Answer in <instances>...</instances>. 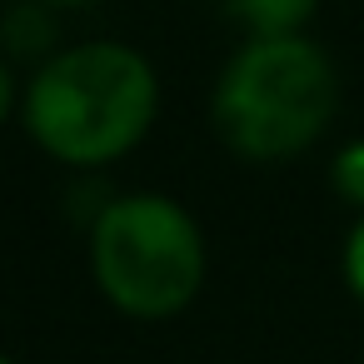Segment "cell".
I'll return each mask as SVG.
<instances>
[{
    "label": "cell",
    "mask_w": 364,
    "mask_h": 364,
    "mask_svg": "<svg viewBox=\"0 0 364 364\" xmlns=\"http://www.w3.org/2000/svg\"><path fill=\"white\" fill-rule=\"evenodd\" d=\"M85 255L100 299L145 324L185 314L200 299L210 269L200 220L190 205L160 190L110 195L85 230Z\"/></svg>",
    "instance_id": "3957f363"
},
{
    "label": "cell",
    "mask_w": 364,
    "mask_h": 364,
    "mask_svg": "<svg viewBox=\"0 0 364 364\" xmlns=\"http://www.w3.org/2000/svg\"><path fill=\"white\" fill-rule=\"evenodd\" d=\"M21 95H26V80L21 70L0 55V130H6L11 120H21Z\"/></svg>",
    "instance_id": "ba28073f"
},
{
    "label": "cell",
    "mask_w": 364,
    "mask_h": 364,
    "mask_svg": "<svg viewBox=\"0 0 364 364\" xmlns=\"http://www.w3.org/2000/svg\"><path fill=\"white\" fill-rule=\"evenodd\" d=\"M245 36H304L319 0H220Z\"/></svg>",
    "instance_id": "5b68a950"
},
{
    "label": "cell",
    "mask_w": 364,
    "mask_h": 364,
    "mask_svg": "<svg viewBox=\"0 0 364 364\" xmlns=\"http://www.w3.org/2000/svg\"><path fill=\"white\" fill-rule=\"evenodd\" d=\"M339 274H344V284H349V294L364 304V215L349 225V235H344V255H339Z\"/></svg>",
    "instance_id": "52a82bcc"
},
{
    "label": "cell",
    "mask_w": 364,
    "mask_h": 364,
    "mask_svg": "<svg viewBox=\"0 0 364 364\" xmlns=\"http://www.w3.org/2000/svg\"><path fill=\"white\" fill-rule=\"evenodd\" d=\"M359 364H364V359H359Z\"/></svg>",
    "instance_id": "8fae6325"
},
{
    "label": "cell",
    "mask_w": 364,
    "mask_h": 364,
    "mask_svg": "<svg viewBox=\"0 0 364 364\" xmlns=\"http://www.w3.org/2000/svg\"><path fill=\"white\" fill-rule=\"evenodd\" d=\"M50 6H60V11H95V6H105V0H50Z\"/></svg>",
    "instance_id": "9c48e42d"
},
{
    "label": "cell",
    "mask_w": 364,
    "mask_h": 364,
    "mask_svg": "<svg viewBox=\"0 0 364 364\" xmlns=\"http://www.w3.org/2000/svg\"><path fill=\"white\" fill-rule=\"evenodd\" d=\"M160 120V75L130 41H65L26 75L21 130L70 175L135 155Z\"/></svg>",
    "instance_id": "6da1fadb"
},
{
    "label": "cell",
    "mask_w": 364,
    "mask_h": 364,
    "mask_svg": "<svg viewBox=\"0 0 364 364\" xmlns=\"http://www.w3.org/2000/svg\"><path fill=\"white\" fill-rule=\"evenodd\" d=\"M0 364H16V359H11V354H6V349H0Z\"/></svg>",
    "instance_id": "30bf717a"
},
{
    "label": "cell",
    "mask_w": 364,
    "mask_h": 364,
    "mask_svg": "<svg viewBox=\"0 0 364 364\" xmlns=\"http://www.w3.org/2000/svg\"><path fill=\"white\" fill-rule=\"evenodd\" d=\"M339 115V70L319 41L245 36L210 90V125L220 145L250 165L299 160Z\"/></svg>",
    "instance_id": "7a4b0ae2"
},
{
    "label": "cell",
    "mask_w": 364,
    "mask_h": 364,
    "mask_svg": "<svg viewBox=\"0 0 364 364\" xmlns=\"http://www.w3.org/2000/svg\"><path fill=\"white\" fill-rule=\"evenodd\" d=\"M65 46V11L50 0H6L0 6V55L16 70L46 65Z\"/></svg>",
    "instance_id": "277c9868"
},
{
    "label": "cell",
    "mask_w": 364,
    "mask_h": 364,
    "mask_svg": "<svg viewBox=\"0 0 364 364\" xmlns=\"http://www.w3.org/2000/svg\"><path fill=\"white\" fill-rule=\"evenodd\" d=\"M329 190L339 205H349L354 215H364V135L344 140L329 160Z\"/></svg>",
    "instance_id": "8992f818"
}]
</instances>
